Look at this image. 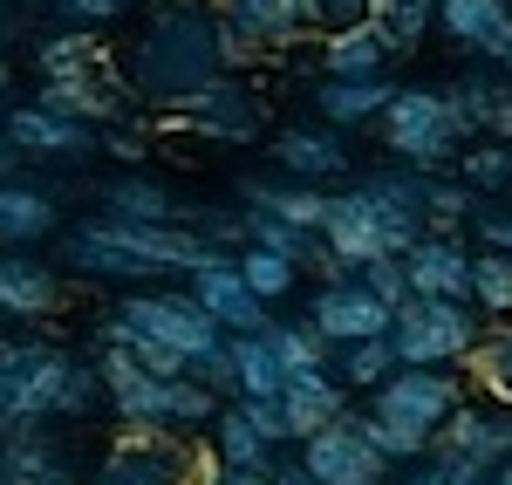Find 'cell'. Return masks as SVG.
<instances>
[{"label": "cell", "mask_w": 512, "mask_h": 485, "mask_svg": "<svg viewBox=\"0 0 512 485\" xmlns=\"http://www.w3.org/2000/svg\"><path fill=\"white\" fill-rule=\"evenodd\" d=\"M424 178H431V171H410V164H376V171H362L349 192L328 199L321 246H328L349 274L369 267V260H403L410 246L424 240Z\"/></svg>", "instance_id": "obj_1"}, {"label": "cell", "mask_w": 512, "mask_h": 485, "mask_svg": "<svg viewBox=\"0 0 512 485\" xmlns=\"http://www.w3.org/2000/svg\"><path fill=\"white\" fill-rule=\"evenodd\" d=\"M219 76H233V69L219 62V21L205 0H158L123 55V82L137 89V103H158V110L185 103L192 89Z\"/></svg>", "instance_id": "obj_2"}, {"label": "cell", "mask_w": 512, "mask_h": 485, "mask_svg": "<svg viewBox=\"0 0 512 485\" xmlns=\"http://www.w3.org/2000/svg\"><path fill=\"white\" fill-rule=\"evenodd\" d=\"M205 260V240L192 226L158 219H82L62 233V274L103 287H151L164 274H192Z\"/></svg>", "instance_id": "obj_3"}, {"label": "cell", "mask_w": 512, "mask_h": 485, "mask_svg": "<svg viewBox=\"0 0 512 485\" xmlns=\"http://www.w3.org/2000/svg\"><path fill=\"white\" fill-rule=\"evenodd\" d=\"M0 404H7V424H82L103 410V376L96 363L69 356L62 342L7 335L0 342Z\"/></svg>", "instance_id": "obj_4"}, {"label": "cell", "mask_w": 512, "mask_h": 485, "mask_svg": "<svg viewBox=\"0 0 512 485\" xmlns=\"http://www.w3.org/2000/svg\"><path fill=\"white\" fill-rule=\"evenodd\" d=\"M96 376H103V404L117 424H164V431H212L219 417V390H205L192 376H151L123 349H96Z\"/></svg>", "instance_id": "obj_5"}, {"label": "cell", "mask_w": 512, "mask_h": 485, "mask_svg": "<svg viewBox=\"0 0 512 485\" xmlns=\"http://www.w3.org/2000/svg\"><path fill=\"white\" fill-rule=\"evenodd\" d=\"M376 130H383V151L396 164H410V171H444L472 144V123L458 110V96L451 89H424V82L396 89L390 110L376 117Z\"/></svg>", "instance_id": "obj_6"}, {"label": "cell", "mask_w": 512, "mask_h": 485, "mask_svg": "<svg viewBox=\"0 0 512 485\" xmlns=\"http://www.w3.org/2000/svg\"><path fill=\"white\" fill-rule=\"evenodd\" d=\"M485 335V315L472 301H431V294H410L390 315V342L410 369H465Z\"/></svg>", "instance_id": "obj_7"}, {"label": "cell", "mask_w": 512, "mask_h": 485, "mask_svg": "<svg viewBox=\"0 0 512 485\" xmlns=\"http://www.w3.org/2000/svg\"><path fill=\"white\" fill-rule=\"evenodd\" d=\"M198 445L164 424H117L110 451L89 465V485H192Z\"/></svg>", "instance_id": "obj_8"}, {"label": "cell", "mask_w": 512, "mask_h": 485, "mask_svg": "<svg viewBox=\"0 0 512 485\" xmlns=\"http://www.w3.org/2000/svg\"><path fill=\"white\" fill-rule=\"evenodd\" d=\"M164 130H185V137H205V144H260L267 137V103H260L253 82L219 76L205 89H192L185 103H171Z\"/></svg>", "instance_id": "obj_9"}, {"label": "cell", "mask_w": 512, "mask_h": 485, "mask_svg": "<svg viewBox=\"0 0 512 485\" xmlns=\"http://www.w3.org/2000/svg\"><path fill=\"white\" fill-rule=\"evenodd\" d=\"M465 397H472V376H465V369H410V363H403L390 383L369 390V417L437 438V424L465 404Z\"/></svg>", "instance_id": "obj_10"}, {"label": "cell", "mask_w": 512, "mask_h": 485, "mask_svg": "<svg viewBox=\"0 0 512 485\" xmlns=\"http://www.w3.org/2000/svg\"><path fill=\"white\" fill-rule=\"evenodd\" d=\"M301 472L315 485H383L390 479V458L369 445L362 410H349V417L321 424L315 438H301Z\"/></svg>", "instance_id": "obj_11"}, {"label": "cell", "mask_w": 512, "mask_h": 485, "mask_svg": "<svg viewBox=\"0 0 512 485\" xmlns=\"http://www.w3.org/2000/svg\"><path fill=\"white\" fill-rule=\"evenodd\" d=\"M35 103H41V110H62V117H76V123H96V130H110V123H144L137 89L123 82V69L48 76V82H35Z\"/></svg>", "instance_id": "obj_12"}, {"label": "cell", "mask_w": 512, "mask_h": 485, "mask_svg": "<svg viewBox=\"0 0 512 485\" xmlns=\"http://www.w3.org/2000/svg\"><path fill=\"white\" fill-rule=\"evenodd\" d=\"M185 294H192L198 308L212 315V322L226 328V335H260V328L274 322V308L246 287V274H239L233 253H205L192 274H185Z\"/></svg>", "instance_id": "obj_13"}, {"label": "cell", "mask_w": 512, "mask_h": 485, "mask_svg": "<svg viewBox=\"0 0 512 485\" xmlns=\"http://www.w3.org/2000/svg\"><path fill=\"white\" fill-rule=\"evenodd\" d=\"M69 301V274H55V260H35V246H0V322H55Z\"/></svg>", "instance_id": "obj_14"}, {"label": "cell", "mask_w": 512, "mask_h": 485, "mask_svg": "<svg viewBox=\"0 0 512 485\" xmlns=\"http://www.w3.org/2000/svg\"><path fill=\"white\" fill-rule=\"evenodd\" d=\"M0 472L7 485H89L82 458L69 451V438H55V424H7Z\"/></svg>", "instance_id": "obj_15"}, {"label": "cell", "mask_w": 512, "mask_h": 485, "mask_svg": "<svg viewBox=\"0 0 512 485\" xmlns=\"http://www.w3.org/2000/svg\"><path fill=\"white\" fill-rule=\"evenodd\" d=\"M390 301L383 294H369V287L355 281H321L315 308H308V322L321 328V342L328 349H349V342H369V335H390Z\"/></svg>", "instance_id": "obj_16"}, {"label": "cell", "mask_w": 512, "mask_h": 485, "mask_svg": "<svg viewBox=\"0 0 512 485\" xmlns=\"http://www.w3.org/2000/svg\"><path fill=\"white\" fill-rule=\"evenodd\" d=\"M0 137L21 151V158H96V123H76L62 110H41V103H14L0 117Z\"/></svg>", "instance_id": "obj_17"}, {"label": "cell", "mask_w": 512, "mask_h": 485, "mask_svg": "<svg viewBox=\"0 0 512 485\" xmlns=\"http://www.w3.org/2000/svg\"><path fill=\"white\" fill-rule=\"evenodd\" d=\"M431 451H437V458H458V465L492 472V465L512 451V410H492V404H472V397H465V404L437 424Z\"/></svg>", "instance_id": "obj_18"}, {"label": "cell", "mask_w": 512, "mask_h": 485, "mask_svg": "<svg viewBox=\"0 0 512 485\" xmlns=\"http://www.w3.org/2000/svg\"><path fill=\"white\" fill-rule=\"evenodd\" d=\"M274 164L287 178H308V185H335V178H349L355 158H349V130H335V123H287L274 130Z\"/></svg>", "instance_id": "obj_19"}, {"label": "cell", "mask_w": 512, "mask_h": 485, "mask_svg": "<svg viewBox=\"0 0 512 485\" xmlns=\"http://www.w3.org/2000/svg\"><path fill=\"white\" fill-rule=\"evenodd\" d=\"M396 62H403V41L390 35L383 14H362L349 28H328L321 35V69L328 76H390Z\"/></svg>", "instance_id": "obj_20"}, {"label": "cell", "mask_w": 512, "mask_h": 485, "mask_svg": "<svg viewBox=\"0 0 512 485\" xmlns=\"http://www.w3.org/2000/svg\"><path fill=\"white\" fill-rule=\"evenodd\" d=\"M403 281L410 294H431V301H472V246L458 233H424L403 253Z\"/></svg>", "instance_id": "obj_21"}, {"label": "cell", "mask_w": 512, "mask_h": 485, "mask_svg": "<svg viewBox=\"0 0 512 485\" xmlns=\"http://www.w3.org/2000/svg\"><path fill=\"white\" fill-rule=\"evenodd\" d=\"M328 185H308V178H287V171H267V178H246L239 185V205L246 212H267L280 226H301V233H321L328 226Z\"/></svg>", "instance_id": "obj_22"}, {"label": "cell", "mask_w": 512, "mask_h": 485, "mask_svg": "<svg viewBox=\"0 0 512 485\" xmlns=\"http://www.w3.org/2000/svg\"><path fill=\"white\" fill-rule=\"evenodd\" d=\"M212 7V21L219 28H233L246 35L253 48H294V41L308 35V21H301V0H205Z\"/></svg>", "instance_id": "obj_23"}, {"label": "cell", "mask_w": 512, "mask_h": 485, "mask_svg": "<svg viewBox=\"0 0 512 485\" xmlns=\"http://www.w3.org/2000/svg\"><path fill=\"white\" fill-rule=\"evenodd\" d=\"M437 35L458 41L478 62H499L512 35V0H437Z\"/></svg>", "instance_id": "obj_24"}, {"label": "cell", "mask_w": 512, "mask_h": 485, "mask_svg": "<svg viewBox=\"0 0 512 485\" xmlns=\"http://www.w3.org/2000/svg\"><path fill=\"white\" fill-rule=\"evenodd\" d=\"M62 233V199L48 185H28V178H7L0 185V246H41Z\"/></svg>", "instance_id": "obj_25"}, {"label": "cell", "mask_w": 512, "mask_h": 485, "mask_svg": "<svg viewBox=\"0 0 512 485\" xmlns=\"http://www.w3.org/2000/svg\"><path fill=\"white\" fill-rule=\"evenodd\" d=\"M280 417H287V438L301 445V438H315L321 424L349 417V383H342L335 369H315V376H294V383L280 390Z\"/></svg>", "instance_id": "obj_26"}, {"label": "cell", "mask_w": 512, "mask_h": 485, "mask_svg": "<svg viewBox=\"0 0 512 485\" xmlns=\"http://www.w3.org/2000/svg\"><path fill=\"white\" fill-rule=\"evenodd\" d=\"M96 205H103V219H158V226H178L185 219V199L151 178V171H117V178H103L96 185Z\"/></svg>", "instance_id": "obj_27"}, {"label": "cell", "mask_w": 512, "mask_h": 485, "mask_svg": "<svg viewBox=\"0 0 512 485\" xmlns=\"http://www.w3.org/2000/svg\"><path fill=\"white\" fill-rule=\"evenodd\" d=\"M390 96H396L390 76H321L315 110H321V123H335V130H362V123H376L390 110Z\"/></svg>", "instance_id": "obj_28"}, {"label": "cell", "mask_w": 512, "mask_h": 485, "mask_svg": "<svg viewBox=\"0 0 512 485\" xmlns=\"http://www.w3.org/2000/svg\"><path fill=\"white\" fill-rule=\"evenodd\" d=\"M212 451H219V465H239V472H274L287 445H274V438L253 424L246 404H226L212 417Z\"/></svg>", "instance_id": "obj_29"}, {"label": "cell", "mask_w": 512, "mask_h": 485, "mask_svg": "<svg viewBox=\"0 0 512 485\" xmlns=\"http://www.w3.org/2000/svg\"><path fill=\"white\" fill-rule=\"evenodd\" d=\"M82 69H110V41L103 28H48L35 41V76H82Z\"/></svg>", "instance_id": "obj_30"}, {"label": "cell", "mask_w": 512, "mask_h": 485, "mask_svg": "<svg viewBox=\"0 0 512 485\" xmlns=\"http://www.w3.org/2000/svg\"><path fill=\"white\" fill-rule=\"evenodd\" d=\"M287 390V369L274 356V335H233V397H280Z\"/></svg>", "instance_id": "obj_31"}, {"label": "cell", "mask_w": 512, "mask_h": 485, "mask_svg": "<svg viewBox=\"0 0 512 485\" xmlns=\"http://www.w3.org/2000/svg\"><path fill=\"white\" fill-rule=\"evenodd\" d=\"M465 376H472V390H485L499 410H512V322H499V328H485V335H478Z\"/></svg>", "instance_id": "obj_32"}, {"label": "cell", "mask_w": 512, "mask_h": 485, "mask_svg": "<svg viewBox=\"0 0 512 485\" xmlns=\"http://www.w3.org/2000/svg\"><path fill=\"white\" fill-rule=\"evenodd\" d=\"M458 178L472 185L478 199H512V144L506 137H472L458 151Z\"/></svg>", "instance_id": "obj_33"}, {"label": "cell", "mask_w": 512, "mask_h": 485, "mask_svg": "<svg viewBox=\"0 0 512 485\" xmlns=\"http://www.w3.org/2000/svg\"><path fill=\"white\" fill-rule=\"evenodd\" d=\"M478 212V192L458 171H431L424 178V233H465Z\"/></svg>", "instance_id": "obj_34"}, {"label": "cell", "mask_w": 512, "mask_h": 485, "mask_svg": "<svg viewBox=\"0 0 512 485\" xmlns=\"http://www.w3.org/2000/svg\"><path fill=\"white\" fill-rule=\"evenodd\" d=\"M267 335H274V356L287 369V383L294 376H315V369H335V349L321 342L315 322H267Z\"/></svg>", "instance_id": "obj_35"}, {"label": "cell", "mask_w": 512, "mask_h": 485, "mask_svg": "<svg viewBox=\"0 0 512 485\" xmlns=\"http://www.w3.org/2000/svg\"><path fill=\"white\" fill-rule=\"evenodd\" d=\"M403 356H396L390 335H369V342H349V349H335V376L349 383V390H376V383H390Z\"/></svg>", "instance_id": "obj_36"}, {"label": "cell", "mask_w": 512, "mask_h": 485, "mask_svg": "<svg viewBox=\"0 0 512 485\" xmlns=\"http://www.w3.org/2000/svg\"><path fill=\"white\" fill-rule=\"evenodd\" d=\"M472 308L485 322H512V253H492V246L472 253Z\"/></svg>", "instance_id": "obj_37"}, {"label": "cell", "mask_w": 512, "mask_h": 485, "mask_svg": "<svg viewBox=\"0 0 512 485\" xmlns=\"http://www.w3.org/2000/svg\"><path fill=\"white\" fill-rule=\"evenodd\" d=\"M233 260H239V274H246V287H253L267 308H274V301H287V294L301 287V267H294L287 253H267V246H239Z\"/></svg>", "instance_id": "obj_38"}, {"label": "cell", "mask_w": 512, "mask_h": 485, "mask_svg": "<svg viewBox=\"0 0 512 485\" xmlns=\"http://www.w3.org/2000/svg\"><path fill=\"white\" fill-rule=\"evenodd\" d=\"M178 226H192L205 240V253H239L246 246V212H226V205H185Z\"/></svg>", "instance_id": "obj_39"}, {"label": "cell", "mask_w": 512, "mask_h": 485, "mask_svg": "<svg viewBox=\"0 0 512 485\" xmlns=\"http://www.w3.org/2000/svg\"><path fill=\"white\" fill-rule=\"evenodd\" d=\"M376 14L390 21V35L403 41V55H417V48H424V35L437 28V0H383Z\"/></svg>", "instance_id": "obj_40"}, {"label": "cell", "mask_w": 512, "mask_h": 485, "mask_svg": "<svg viewBox=\"0 0 512 485\" xmlns=\"http://www.w3.org/2000/svg\"><path fill=\"white\" fill-rule=\"evenodd\" d=\"M362 431H369V445L383 451L390 465H417V458H431V438H424V431H403V424H383V417H369V410H362Z\"/></svg>", "instance_id": "obj_41"}, {"label": "cell", "mask_w": 512, "mask_h": 485, "mask_svg": "<svg viewBox=\"0 0 512 485\" xmlns=\"http://www.w3.org/2000/svg\"><path fill=\"white\" fill-rule=\"evenodd\" d=\"M144 151H151V123H110V130L96 137V158L123 164V171H137V164H144Z\"/></svg>", "instance_id": "obj_42"}, {"label": "cell", "mask_w": 512, "mask_h": 485, "mask_svg": "<svg viewBox=\"0 0 512 485\" xmlns=\"http://www.w3.org/2000/svg\"><path fill=\"white\" fill-rule=\"evenodd\" d=\"M383 0H301V21H308V35H328V28H349L362 14H376Z\"/></svg>", "instance_id": "obj_43"}, {"label": "cell", "mask_w": 512, "mask_h": 485, "mask_svg": "<svg viewBox=\"0 0 512 485\" xmlns=\"http://www.w3.org/2000/svg\"><path fill=\"white\" fill-rule=\"evenodd\" d=\"M472 233H478V246H492V253H512V199H478Z\"/></svg>", "instance_id": "obj_44"}, {"label": "cell", "mask_w": 512, "mask_h": 485, "mask_svg": "<svg viewBox=\"0 0 512 485\" xmlns=\"http://www.w3.org/2000/svg\"><path fill=\"white\" fill-rule=\"evenodd\" d=\"M355 281L369 287V294H383L390 308L410 301V281H403V260H369V267H355Z\"/></svg>", "instance_id": "obj_45"}, {"label": "cell", "mask_w": 512, "mask_h": 485, "mask_svg": "<svg viewBox=\"0 0 512 485\" xmlns=\"http://www.w3.org/2000/svg\"><path fill=\"white\" fill-rule=\"evenodd\" d=\"M383 485H444V465L437 458H417V465H390Z\"/></svg>", "instance_id": "obj_46"}, {"label": "cell", "mask_w": 512, "mask_h": 485, "mask_svg": "<svg viewBox=\"0 0 512 485\" xmlns=\"http://www.w3.org/2000/svg\"><path fill=\"white\" fill-rule=\"evenodd\" d=\"M437 465H444V485H492V472H478V465H458V458H437Z\"/></svg>", "instance_id": "obj_47"}, {"label": "cell", "mask_w": 512, "mask_h": 485, "mask_svg": "<svg viewBox=\"0 0 512 485\" xmlns=\"http://www.w3.org/2000/svg\"><path fill=\"white\" fill-rule=\"evenodd\" d=\"M21 164H28V158H21V151L0 137V185H7V178H21Z\"/></svg>", "instance_id": "obj_48"}, {"label": "cell", "mask_w": 512, "mask_h": 485, "mask_svg": "<svg viewBox=\"0 0 512 485\" xmlns=\"http://www.w3.org/2000/svg\"><path fill=\"white\" fill-rule=\"evenodd\" d=\"M274 485H315V479H308V472H301V458H294V465H287V458H280V465H274Z\"/></svg>", "instance_id": "obj_49"}, {"label": "cell", "mask_w": 512, "mask_h": 485, "mask_svg": "<svg viewBox=\"0 0 512 485\" xmlns=\"http://www.w3.org/2000/svg\"><path fill=\"white\" fill-rule=\"evenodd\" d=\"M492 485H512V451L499 458V465H492Z\"/></svg>", "instance_id": "obj_50"}, {"label": "cell", "mask_w": 512, "mask_h": 485, "mask_svg": "<svg viewBox=\"0 0 512 485\" xmlns=\"http://www.w3.org/2000/svg\"><path fill=\"white\" fill-rule=\"evenodd\" d=\"M492 69H506V76H512V35H506V48H499V62H492Z\"/></svg>", "instance_id": "obj_51"}, {"label": "cell", "mask_w": 512, "mask_h": 485, "mask_svg": "<svg viewBox=\"0 0 512 485\" xmlns=\"http://www.w3.org/2000/svg\"><path fill=\"white\" fill-rule=\"evenodd\" d=\"M0 103H7V55H0Z\"/></svg>", "instance_id": "obj_52"}, {"label": "cell", "mask_w": 512, "mask_h": 485, "mask_svg": "<svg viewBox=\"0 0 512 485\" xmlns=\"http://www.w3.org/2000/svg\"><path fill=\"white\" fill-rule=\"evenodd\" d=\"M0 438H7V404H0Z\"/></svg>", "instance_id": "obj_53"}, {"label": "cell", "mask_w": 512, "mask_h": 485, "mask_svg": "<svg viewBox=\"0 0 512 485\" xmlns=\"http://www.w3.org/2000/svg\"><path fill=\"white\" fill-rule=\"evenodd\" d=\"M0 485H7V472H0Z\"/></svg>", "instance_id": "obj_54"}]
</instances>
